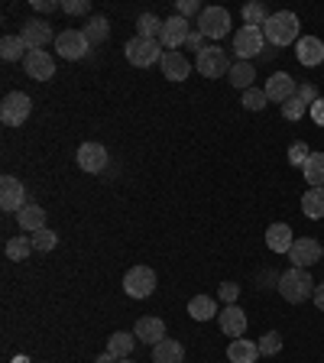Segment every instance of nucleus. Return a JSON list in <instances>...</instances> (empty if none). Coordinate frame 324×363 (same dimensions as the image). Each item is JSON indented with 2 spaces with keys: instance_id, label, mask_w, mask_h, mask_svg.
<instances>
[{
  "instance_id": "1",
  "label": "nucleus",
  "mask_w": 324,
  "mask_h": 363,
  "mask_svg": "<svg viewBox=\"0 0 324 363\" xmlns=\"http://www.w3.org/2000/svg\"><path fill=\"white\" fill-rule=\"evenodd\" d=\"M263 36L272 45H292L298 43V16L292 10H279V13H269V20L263 23Z\"/></svg>"
},
{
  "instance_id": "2",
  "label": "nucleus",
  "mask_w": 324,
  "mask_h": 363,
  "mask_svg": "<svg viewBox=\"0 0 324 363\" xmlns=\"http://www.w3.org/2000/svg\"><path fill=\"white\" fill-rule=\"evenodd\" d=\"M279 295L286 298V302H292V305L311 298V295H315V279H311V272L308 269H298V266L286 269L279 276Z\"/></svg>"
},
{
  "instance_id": "3",
  "label": "nucleus",
  "mask_w": 324,
  "mask_h": 363,
  "mask_svg": "<svg viewBox=\"0 0 324 363\" xmlns=\"http://www.w3.org/2000/svg\"><path fill=\"white\" fill-rule=\"evenodd\" d=\"M123 55H127L130 65L150 68V65H156V62H162L166 49H162V43H159V39H140V36H133L127 45H123Z\"/></svg>"
},
{
  "instance_id": "4",
  "label": "nucleus",
  "mask_w": 324,
  "mask_h": 363,
  "mask_svg": "<svg viewBox=\"0 0 324 363\" xmlns=\"http://www.w3.org/2000/svg\"><path fill=\"white\" fill-rule=\"evenodd\" d=\"M30 111H33V101L23 91H10L7 98L0 101V121L7 123V127H23V123L30 121Z\"/></svg>"
},
{
  "instance_id": "5",
  "label": "nucleus",
  "mask_w": 324,
  "mask_h": 363,
  "mask_svg": "<svg viewBox=\"0 0 324 363\" xmlns=\"http://www.w3.org/2000/svg\"><path fill=\"white\" fill-rule=\"evenodd\" d=\"M195 68L201 72V78H224L227 72H230L227 49H220V45H204L195 59Z\"/></svg>"
},
{
  "instance_id": "6",
  "label": "nucleus",
  "mask_w": 324,
  "mask_h": 363,
  "mask_svg": "<svg viewBox=\"0 0 324 363\" xmlns=\"http://www.w3.org/2000/svg\"><path fill=\"white\" fill-rule=\"evenodd\" d=\"M123 292H127L130 298H150V295L156 292V272H152L150 266H133V269H127V276H123Z\"/></svg>"
},
{
  "instance_id": "7",
  "label": "nucleus",
  "mask_w": 324,
  "mask_h": 363,
  "mask_svg": "<svg viewBox=\"0 0 324 363\" xmlns=\"http://www.w3.org/2000/svg\"><path fill=\"white\" fill-rule=\"evenodd\" d=\"M55 52H59L62 59H68V62L84 59V55L91 52V43H88V36H84V30L59 33V36H55Z\"/></svg>"
},
{
  "instance_id": "8",
  "label": "nucleus",
  "mask_w": 324,
  "mask_h": 363,
  "mask_svg": "<svg viewBox=\"0 0 324 363\" xmlns=\"http://www.w3.org/2000/svg\"><path fill=\"white\" fill-rule=\"evenodd\" d=\"M266 49V36L257 26H240L234 33V52L240 55V62H250L253 55H259Z\"/></svg>"
},
{
  "instance_id": "9",
  "label": "nucleus",
  "mask_w": 324,
  "mask_h": 363,
  "mask_svg": "<svg viewBox=\"0 0 324 363\" xmlns=\"http://www.w3.org/2000/svg\"><path fill=\"white\" fill-rule=\"evenodd\" d=\"M230 30V13L224 7H204L201 10V20H198V33L204 39H220L227 36Z\"/></svg>"
},
{
  "instance_id": "10",
  "label": "nucleus",
  "mask_w": 324,
  "mask_h": 363,
  "mask_svg": "<svg viewBox=\"0 0 324 363\" xmlns=\"http://www.w3.org/2000/svg\"><path fill=\"white\" fill-rule=\"evenodd\" d=\"M191 26L185 16H169V20H162V33H159V43H162V49L166 52H179V45H185V39H189Z\"/></svg>"
},
{
  "instance_id": "11",
  "label": "nucleus",
  "mask_w": 324,
  "mask_h": 363,
  "mask_svg": "<svg viewBox=\"0 0 324 363\" xmlns=\"http://www.w3.org/2000/svg\"><path fill=\"white\" fill-rule=\"evenodd\" d=\"M20 39H23V45H26L30 52L45 49V43L52 39V26H49L45 20H36V16H33V20H26L20 26Z\"/></svg>"
},
{
  "instance_id": "12",
  "label": "nucleus",
  "mask_w": 324,
  "mask_h": 363,
  "mask_svg": "<svg viewBox=\"0 0 324 363\" xmlns=\"http://www.w3.org/2000/svg\"><path fill=\"white\" fill-rule=\"evenodd\" d=\"M0 208L4 211H20L26 208V189L16 175H4L0 179Z\"/></svg>"
},
{
  "instance_id": "13",
  "label": "nucleus",
  "mask_w": 324,
  "mask_h": 363,
  "mask_svg": "<svg viewBox=\"0 0 324 363\" xmlns=\"http://www.w3.org/2000/svg\"><path fill=\"white\" fill-rule=\"evenodd\" d=\"M23 68H26V75H30L33 82H49V78L55 75V59L45 52V49H36V52H26Z\"/></svg>"
},
{
  "instance_id": "14",
  "label": "nucleus",
  "mask_w": 324,
  "mask_h": 363,
  "mask_svg": "<svg viewBox=\"0 0 324 363\" xmlns=\"http://www.w3.org/2000/svg\"><path fill=\"white\" fill-rule=\"evenodd\" d=\"M321 243L315 240V237H302V240H295L292 250H289V259H292V266H298V269H308V266H315L318 259H321Z\"/></svg>"
},
{
  "instance_id": "15",
  "label": "nucleus",
  "mask_w": 324,
  "mask_h": 363,
  "mask_svg": "<svg viewBox=\"0 0 324 363\" xmlns=\"http://www.w3.org/2000/svg\"><path fill=\"white\" fill-rule=\"evenodd\" d=\"M266 98L272 101V104H286L289 98H295V94H298V84L292 82V75H286V72H276V75L269 78V82H266Z\"/></svg>"
},
{
  "instance_id": "16",
  "label": "nucleus",
  "mask_w": 324,
  "mask_h": 363,
  "mask_svg": "<svg viewBox=\"0 0 324 363\" xmlns=\"http://www.w3.org/2000/svg\"><path fill=\"white\" fill-rule=\"evenodd\" d=\"M218 325L227 337H234V340L243 337V331H247V311H243L240 305H224L218 315Z\"/></svg>"
},
{
  "instance_id": "17",
  "label": "nucleus",
  "mask_w": 324,
  "mask_h": 363,
  "mask_svg": "<svg viewBox=\"0 0 324 363\" xmlns=\"http://www.w3.org/2000/svg\"><path fill=\"white\" fill-rule=\"evenodd\" d=\"M78 166L91 175L104 172L107 169V150L101 143H82L78 146Z\"/></svg>"
},
{
  "instance_id": "18",
  "label": "nucleus",
  "mask_w": 324,
  "mask_h": 363,
  "mask_svg": "<svg viewBox=\"0 0 324 363\" xmlns=\"http://www.w3.org/2000/svg\"><path fill=\"white\" fill-rule=\"evenodd\" d=\"M133 337L143 340L146 347H156L159 340H166V321L162 318H140L133 328Z\"/></svg>"
},
{
  "instance_id": "19",
  "label": "nucleus",
  "mask_w": 324,
  "mask_h": 363,
  "mask_svg": "<svg viewBox=\"0 0 324 363\" xmlns=\"http://www.w3.org/2000/svg\"><path fill=\"white\" fill-rule=\"evenodd\" d=\"M295 59L302 62L305 68H315L324 62V43L318 36H305L295 43Z\"/></svg>"
},
{
  "instance_id": "20",
  "label": "nucleus",
  "mask_w": 324,
  "mask_h": 363,
  "mask_svg": "<svg viewBox=\"0 0 324 363\" xmlns=\"http://www.w3.org/2000/svg\"><path fill=\"white\" fill-rule=\"evenodd\" d=\"M159 68H162V78H169V82H185L191 75V62L181 52H166Z\"/></svg>"
},
{
  "instance_id": "21",
  "label": "nucleus",
  "mask_w": 324,
  "mask_h": 363,
  "mask_svg": "<svg viewBox=\"0 0 324 363\" xmlns=\"http://www.w3.org/2000/svg\"><path fill=\"white\" fill-rule=\"evenodd\" d=\"M295 243L292 237V227L289 224H269L266 227V247L272 250V253H289Z\"/></svg>"
},
{
  "instance_id": "22",
  "label": "nucleus",
  "mask_w": 324,
  "mask_h": 363,
  "mask_svg": "<svg viewBox=\"0 0 324 363\" xmlns=\"http://www.w3.org/2000/svg\"><path fill=\"white\" fill-rule=\"evenodd\" d=\"M227 360L230 363H257L259 360V344L247 337H237L230 340V347H227Z\"/></svg>"
},
{
  "instance_id": "23",
  "label": "nucleus",
  "mask_w": 324,
  "mask_h": 363,
  "mask_svg": "<svg viewBox=\"0 0 324 363\" xmlns=\"http://www.w3.org/2000/svg\"><path fill=\"white\" fill-rule=\"evenodd\" d=\"M16 220L26 234H36V230H45V208L43 204H26L16 211Z\"/></svg>"
},
{
  "instance_id": "24",
  "label": "nucleus",
  "mask_w": 324,
  "mask_h": 363,
  "mask_svg": "<svg viewBox=\"0 0 324 363\" xmlns=\"http://www.w3.org/2000/svg\"><path fill=\"white\" fill-rule=\"evenodd\" d=\"M152 363H185V347L172 337L159 340L156 347H152Z\"/></svg>"
},
{
  "instance_id": "25",
  "label": "nucleus",
  "mask_w": 324,
  "mask_h": 363,
  "mask_svg": "<svg viewBox=\"0 0 324 363\" xmlns=\"http://www.w3.org/2000/svg\"><path fill=\"white\" fill-rule=\"evenodd\" d=\"M227 78H230V84L240 91H250L253 88V78H257V68H253V62H234L230 65V72H227Z\"/></svg>"
},
{
  "instance_id": "26",
  "label": "nucleus",
  "mask_w": 324,
  "mask_h": 363,
  "mask_svg": "<svg viewBox=\"0 0 324 363\" xmlns=\"http://www.w3.org/2000/svg\"><path fill=\"white\" fill-rule=\"evenodd\" d=\"M133 347H136V337L127 331H117L107 337V354L117 357V360H127V357L133 354Z\"/></svg>"
},
{
  "instance_id": "27",
  "label": "nucleus",
  "mask_w": 324,
  "mask_h": 363,
  "mask_svg": "<svg viewBox=\"0 0 324 363\" xmlns=\"http://www.w3.org/2000/svg\"><path fill=\"white\" fill-rule=\"evenodd\" d=\"M189 315L195 318V321H211V318H218V302H214L211 295H195L189 302Z\"/></svg>"
},
{
  "instance_id": "28",
  "label": "nucleus",
  "mask_w": 324,
  "mask_h": 363,
  "mask_svg": "<svg viewBox=\"0 0 324 363\" xmlns=\"http://www.w3.org/2000/svg\"><path fill=\"white\" fill-rule=\"evenodd\" d=\"M302 169H305V182H308L311 189H321L324 185V152H311Z\"/></svg>"
},
{
  "instance_id": "29",
  "label": "nucleus",
  "mask_w": 324,
  "mask_h": 363,
  "mask_svg": "<svg viewBox=\"0 0 324 363\" xmlns=\"http://www.w3.org/2000/svg\"><path fill=\"white\" fill-rule=\"evenodd\" d=\"M302 211L315 220H324V185L321 189H308L302 195Z\"/></svg>"
},
{
  "instance_id": "30",
  "label": "nucleus",
  "mask_w": 324,
  "mask_h": 363,
  "mask_svg": "<svg viewBox=\"0 0 324 363\" xmlns=\"http://www.w3.org/2000/svg\"><path fill=\"white\" fill-rule=\"evenodd\" d=\"M4 250H7V259H16V263H23V259H30V253L36 247H33V237L20 234V237H10Z\"/></svg>"
},
{
  "instance_id": "31",
  "label": "nucleus",
  "mask_w": 324,
  "mask_h": 363,
  "mask_svg": "<svg viewBox=\"0 0 324 363\" xmlns=\"http://www.w3.org/2000/svg\"><path fill=\"white\" fill-rule=\"evenodd\" d=\"M26 45H23V39L20 36H4L0 39V59L4 62H20V59H26Z\"/></svg>"
},
{
  "instance_id": "32",
  "label": "nucleus",
  "mask_w": 324,
  "mask_h": 363,
  "mask_svg": "<svg viewBox=\"0 0 324 363\" xmlns=\"http://www.w3.org/2000/svg\"><path fill=\"white\" fill-rule=\"evenodd\" d=\"M84 36H88V43H104V39L111 36V23H107V16H91L88 26H84Z\"/></svg>"
},
{
  "instance_id": "33",
  "label": "nucleus",
  "mask_w": 324,
  "mask_h": 363,
  "mask_svg": "<svg viewBox=\"0 0 324 363\" xmlns=\"http://www.w3.org/2000/svg\"><path fill=\"white\" fill-rule=\"evenodd\" d=\"M159 33H162V20H159V16L143 13L136 20V36L140 39H159Z\"/></svg>"
},
{
  "instance_id": "34",
  "label": "nucleus",
  "mask_w": 324,
  "mask_h": 363,
  "mask_svg": "<svg viewBox=\"0 0 324 363\" xmlns=\"http://www.w3.org/2000/svg\"><path fill=\"white\" fill-rule=\"evenodd\" d=\"M243 20H247V26H257V30H263V23L269 20V13H266L263 4H257V0H253V4H247V7H243Z\"/></svg>"
},
{
  "instance_id": "35",
  "label": "nucleus",
  "mask_w": 324,
  "mask_h": 363,
  "mask_svg": "<svg viewBox=\"0 0 324 363\" xmlns=\"http://www.w3.org/2000/svg\"><path fill=\"white\" fill-rule=\"evenodd\" d=\"M305 111H311L308 104H305L302 98H298V94H295V98H289L286 104H282V117H286L289 123H295V121H302L305 117Z\"/></svg>"
},
{
  "instance_id": "36",
  "label": "nucleus",
  "mask_w": 324,
  "mask_h": 363,
  "mask_svg": "<svg viewBox=\"0 0 324 363\" xmlns=\"http://www.w3.org/2000/svg\"><path fill=\"white\" fill-rule=\"evenodd\" d=\"M279 350H282L279 331H269V334H263V337H259V357H276Z\"/></svg>"
},
{
  "instance_id": "37",
  "label": "nucleus",
  "mask_w": 324,
  "mask_h": 363,
  "mask_svg": "<svg viewBox=\"0 0 324 363\" xmlns=\"http://www.w3.org/2000/svg\"><path fill=\"white\" fill-rule=\"evenodd\" d=\"M33 237V247L39 250V253H49V250H55V243H59V237H55V230H36V234H30Z\"/></svg>"
},
{
  "instance_id": "38",
  "label": "nucleus",
  "mask_w": 324,
  "mask_h": 363,
  "mask_svg": "<svg viewBox=\"0 0 324 363\" xmlns=\"http://www.w3.org/2000/svg\"><path fill=\"white\" fill-rule=\"evenodd\" d=\"M266 104H269V98H266V91H263V88H250V91H243V107H247V111H263Z\"/></svg>"
},
{
  "instance_id": "39",
  "label": "nucleus",
  "mask_w": 324,
  "mask_h": 363,
  "mask_svg": "<svg viewBox=\"0 0 324 363\" xmlns=\"http://www.w3.org/2000/svg\"><path fill=\"white\" fill-rule=\"evenodd\" d=\"M308 156H311V150L302 143V140H298V143H292V146H289V162H292V166H298V169H302V166H305V159H308Z\"/></svg>"
},
{
  "instance_id": "40",
  "label": "nucleus",
  "mask_w": 324,
  "mask_h": 363,
  "mask_svg": "<svg viewBox=\"0 0 324 363\" xmlns=\"http://www.w3.org/2000/svg\"><path fill=\"white\" fill-rule=\"evenodd\" d=\"M62 10L68 16H88L91 13V4L88 0H62Z\"/></svg>"
},
{
  "instance_id": "41",
  "label": "nucleus",
  "mask_w": 324,
  "mask_h": 363,
  "mask_svg": "<svg viewBox=\"0 0 324 363\" xmlns=\"http://www.w3.org/2000/svg\"><path fill=\"white\" fill-rule=\"evenodd\" d=\"M237 295H240V286H237V282H224V286L218 289V298L224 305H237Z\"/></svg>"
},
{
  "instance_id": "42",
  "label": "nucleus",
  "mask_w": 324,
  "mask_h": 363,
  "mask_svg": "<svg viewBox=\"0 0 324 363\" xmlns=\"http://www.w3.org/2000/svg\"><path fill=\"white\" fill-rule=\"evenodd\" d=\"M191 13H201V4H198V0H179V16L189 20Z\"/></svg>"
},
{
  "instance_id": "43",
  "label": "nucleus",
  "mask_w": 324,
  "mask_h": 363,
  "mask_svg": "<svg viewBox=\"0 0 324 363\" xmlns=\"http://www.w3.org/2000/svg\"><path fill=\"white\" fill-rule=\"evenodd\" d=\"M298 98H302L305 104L311 107L318 101V88H315V84H298Z\"/></svg>"
},
{
  "instance_id": "44",
  "label": "nucleus",
  "mask_w": 324,
  "mask_h": 363,
  "mask_svg": "<svg viewBox=\"0 0 324 363\" xmlns=\"http://www.w3.org/2000/svg\"><path fill=\"white\" fill-rule=\"evenodd\" d=\"M185 45H189L191 52H201V49H204V36H201L198 30H191V33H189V39H185Z\"/></svg>"
},
{
  "instance_id": "45",
  "label": "nucleus",
  "mask_w": 324,
  "mask_h": 363,
  "mask_svg": "<svg viewBox=\"0 0 324 363\" xmlns=\"http://www.w3.org/2000/svg\"><path fill=\"white\" fill-rule=\"evenodd\" d=\"M311 121H315L318 127H324V98H318L315 104H311Z\"/></svg>"
},
{
  "instance_id": "46",
  "label": "nucleus",
  "mask_w": 324,
  "mask_h": 363,
  "mask_svg": "<svg viewBox=\"0 0 324 363\" xmlns=\"http://www.w3.org/2000/svg\"><path fill=\"white\" fill-rule=\"evenodd\" d=\"M33 7L39 13H52V10H62V4H55V0H33Z\"/></svg>"
},
{
  "instance_id": "47",
  "label": "nucleus",
  "mask_w": 324,
  "mask_h": 363,
  "mask_svg": "<svg viewBox=\"0 0 324 363\" xmlns=\"http://www.w3.org/2000/svg\"><path fill=\"white\" fill-rule=\"evenodd\" d=\"M311 298H315V305L324 311V286H315V295H311Z\"/></svg>"
},
{
  "instance_id": "48",
  "label": "nucleus",
  "mask_w": 324,
  "mask_h": 363,
  "mask_svg": "<svg viewBox=\"0 0 324 363\" xmlns=\"http://www.w3.org/2000/svg\"><path fill=\"white\" fill-rule=\"evenodd\" d=\"M98 363H117V357H111V354H107V350H104V354L98 357Z\"/></svg>"
},
{
  "instance_id": "49",
  "label": "nucleus",
  "mask_w": 324,
  "mask_h": 363,
  "mask_svg": "<svg viewBox=\"0 0 324 363\" xmlns=\"http://www.w3.org/2000/svg\"><path fill=\"white\" fill-rule=\"evenodd\" d=\"M10 363H30V357H13Z\"/></svg>"
},
{
  "instance_id": "50",
  "label": "nucleus",
  "mask_w": 324,
  "mask_h": 363,
  "mask_svg": "<svg viewBox=\"0 0 324 363\" xmlns=\"http://www.w3.org/2000/svg\"><path fill=\"white\" fill-rule=\"evenodd\" d=\"M117 363H133V360H130V357H127V360H117Z\"/></svg>"
}]
</instances>
